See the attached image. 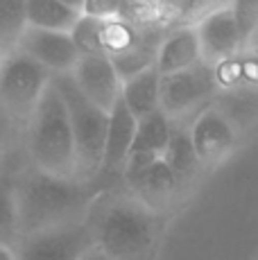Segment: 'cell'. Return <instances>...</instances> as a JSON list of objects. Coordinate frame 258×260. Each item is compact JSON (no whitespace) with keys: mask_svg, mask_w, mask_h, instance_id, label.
Listing matches in <instances>:
<instances>
[{"mask_svg":"<svg viewBox=\"0 0 258 260\" xmlns=\"http://www.w3.org/2000/svg\"><path fill=\"white\" fill-rule=\"evenodd\" d=\"M27 149L37 170L54 177L77 179V149L68 109L50 82L27 120Z\"/></svg>","mask_w":258,"mask_h":260,"instance_id":"3957f363","label":"cell"},{"mask_svg":"<svg viewBox=\"0 0 258 260\" xmlns=\"http://www.w3.org/2000/svg\"><path fill=\"white\" fill-rule=\"evenodd\" d=\"M188 132H190V141L197 152V158L204 166L220 163L236 147L238 141L236 129L227 122V118L213 104L197 113Z\"/></svg>","mask_w":258,"mask_h":260,"instance_id":"8fae6325","label":"cell"},{"mask_svg":"<svg viewBox=\"0 0 258 260\" xmlns=\"http://www.w3.org/2000/svg\"><path fill=\"white\" fill-rule=\"evenodd\" d=\"M14 192L23 236L86 219L84 215L91 202V183L54 177L37 168L14 186Z\"/></svg>","mask_w":258,"mask_h":260,"instance_id":"7a4b0ae2","label":"cell"},{"mask_svg":"<svg viewBox=\"0 0 258 260\" xmlns=\"http://www.w3.org/2000/svg\"><path fill=\"white\" fill-rule=\"evenodd\" d=\"M202 63V48L197 39L195 25H181L170 29L168 37L158 43L156 50V71L161 77L175 75Z\"/></svg>","mask_w":258,"mask_h":260,"instance_id":"4fadbf2b","label":"cell"},{"mask_svg":"<svg viewBox=\"0 0 258 260\" xmlns=\"http://www.w3.org/2000/svg\"><path fill=\"white\" fill-rule=\"evenodd\" d=\"M18 50L37 63H41L50 75H71L79 61V52L71 34L61 32L25 27L18 41Z\"/></svg>","mask_w":258,"mask_h":260,"instance_id":"9c48e42d","label":"cell"},{"mask_svg":"<svg viewBox=\"0 0 258 260\" xmlns=\"http://www.w3.org/2000/svg\"><path fill=\"white\" fill-rule=\"evenodd\" d=\"M161 158L177 174L179 181H188L202 166L200 158H197L195 147H192L190 132L186 127H172V136L168 141V147Z\"/></svg>","mask_w":258,"mask_h":260,"instance_id":"d6986e66","label":"cell"},{"mask_svg":"<svg viewBox=\"0 0 258 260\" xmlns=\"http://www.w3.org/2000/svg\"><path fill=\"white\" fill-rule=\"evenodd\" d=\"M163 41L161 39H147L141 43L138 48L129 50L125 54H118V57H111V63L113 68H116L118 77H120V82L125 84L129 82L132 77H136V75L150 71V68L156 66V50H158V43Z\"/></svg>","mask_w":258,"mask_h":260,"instance_id":"44dd1931","label":"cell"},{"mask_svg":"<svg viewBox=\"0 0 258 260\" xmlns=\"http://www.w3.org/2000/svg\"><path fill=\"white\" fill-rule=\"evenodd\" d=\"M172 136V122L163 116L161 111L150 113V116L136 120V134H134V145L132 154H154V156H163L168 147V141Z\"/></svg>","mask_w":258,"mask_h":260,"instance_id":"ac0fdd59","label":"cell"},{"mask_svg":"<svg viewBox=\"0 0 258 260\" xmlns=\"http://www.w3.org/2000/svg\"><path fill=\"white\" fill-rule=\"evenodd\" d=\"M245 50H247V52H251V54H256V57H258V32L254 34V39H251L249 46H247ZM245 50H242V52H245Z\"/></svg>","mask_w":258,"mask_h":260,"instance_id":"f1b7e54d","label":"cell"},{"mask_svg":"<svg viewBox=\"0 0 258 260\" xmlns=\"http://www.w3.org/2000/svg\"><path fill=\"white\" fill-rule=\"evenodd\" d=\"M100 37H102V50L109 59L118 57V54H125L129 50L138 48L145 41L147 34L141 32L136 25H132L125 21L122 16L111 18V21L100 23Z\"/></svg>","mask_w":258,"mask_h":260,"instance_id":"ffe728a7","label":"cell"},{"mask_svg":"<svg viewBox=\"0 0 258 260\" xmlns=\"http://www.w3.org/2000/svg\"><path fill=\"white\" fill-rule=\"evenodd\" d=\"M0 260H16V256H14L12 249H7V247L0 244Z\"/></svg>","mask_w":258,"mask_h":260,"instance_id":"f546056e","label":"cell"},{"mask_svg":"<svg viewBox=\"0 0 258 260\" xmlns=\"http://www.w3.org/2000/svg\"><path fill=\"white\" fill-rule=\"evenodd\" d=\"M79 18H82V3H66V0H27L25 3L27 27L71 34Z\"/></svg>","mask_w":258,"mask_h":260,"instance_id":"9a60e30c","label":"cell"},{"mask_svg":"<svg viewBox=\"0 0 258 260\" xmlns=\"http://www.w3.org/2000/svg\"><path fill=\"white\" fill-rule=\"evenodd\" d=\"M233 18H236L238 32L242 39V48L249 46V41L258 32V0H240L231 5Z\"/></svg>","mask_w":258,"mask_h":260,"instance_id":"cb8c5ba5","label":"cell"},{"mask_svg":"<svg viewBox=\"0 0 258 260\" xmlns=\"http://www.w3.org/2000/svg\"><path fill=\"white\" fill-rule=\"evenodd\" d=\"M82 260H111V258H109L107 253H102L98 247H91V249H88V251L82 256Z\"/></svg>","mask_w":258,"mask_h":260,"instance_id":"83f0119b","label":"cell"},{"mask_svg":"<svg viewBox=\"0 0 258 260\" xmlns=\"http://www.w3.org/2000/svg\"><path fill=\"white\" fill-rule=\"evenodd\" d=\"M238 63H240V86H256L258 88V57L251 52L238 54Z\"/></svg>","mask_w":258,"mask_h":260,"instance_id":"484cf974","label":"cell"},{"mask_svg":"<svg viewBox=\"0 0 258 260\" xmlns=\"http://www.w3.org/2000/svg\"><path fill=\"white\" fill-rule=\"evenodd\" d=\"M52 84L61 93L63 104L68 109L73 136L77 149V179L91 183L98 181L104 156V141H107L109 113L98 109L84 98L71 75H52Z\"/></svg>","mask_w":258,"mask_h":260,"instance_id":"277c9868","label":"cell"},{"mask_svg":"<svg viewBox=\"0 0 258 260\" xmlns=\"http://www.w3.org/2000/svg\"><path fill=\"white\" fill-rule=\"evenodd\" d=\"M91 247L95 244L88 219H79L23 236L14 256L16 260H82Z\"/></svg>","mask_w":258,"mask_h":260,"instance_id":"8992f818","label":"cell"},{"mask_svg":"<svg viewBox=\"0 0 258 260\" xmlns=\"http://www.w3.org/2000/svg\"><path fill=\"white\" fill-rule=\"evenodd\" d=\"M132 188V194L136 199H141L147 208L152 211H161L172 197H175L177 188H179V179L177 174L168 168V163L163 158L154 161L145 172H141L136 179L127 181Z\"/></svg>","mask_w":258,"mask_h":260,"instance_id":"5bb4252c","label":"cell"},{"mask_svg":"<svg viewBox=\"0 0 258 260\" xmlns=\"http://www.w3.org/2000/svg\"><path fill=\"white\" fill-rule=\"evenodd\" d=\"M152 260H154V258H152Z\"/></svg>","mask_w":258,"mask_h":260,"instance_id":"1f68e13d","label":"cell"},{"mask_svg":"<svg viewBox=\"0 0 258 260\" xmlns=\"http://www.w3.org/2000/svg\"><path fill=\"white\" fill-rule=\"evenodd\" d=\"M86 219L93 244L111 260H152L158 219L134 194L104 197Z\"/></svg>","mask_w":258,"mask_h":260,"instance_id":"6da1fadb","label":"cell"},{"mask_svg":"<svg viewBox=\"0 0 258 260\" xmlns=\"http://www.w3.org/2000/svg\"><path fill=\"white\" fill-rule=\"evenodd\" d=\"M50 82L52 75L16 48L0 66V107L14 120H29Z\"/></svg>","mask_w":258,"mask_h":260,"instance_id":"5b68a950","label":"cell"},{"mask_svg":"<svg viewBox=\"0 0 258 260\" xmlns=\"http://www.w3.org/2000/svg\"><path fill=\"white\" fill-rule=\"evenodd\" d=\"M134 134H136V118L129 113L125 104L118 102L113 107V111L109 113L100 177H122L125 166L129 161V154H132Z\"/></svg>","mask_w":258,"mask_h":260,"instance_id":"7c38bea8","label":"cell"},{"mask_svg":"<svg viewBox=\"0 0 258 260\" xmlns=\"http://www.w3.org/2000/svg\"><path fill=\"white\" fill-rule=\"evenodd\" d=\"M12 124H14V118L0 107V156H3L5 147H7L9 136H12Z\"/></svg>","mask_w":258,"mask_h":260,"instance_id":"4316f807","label":"cell"},{"mask_svg":"<svg viewBox=\"0 0 258 260\" xmlns=\"http://www.w3.org/2000/svg\"><path fill=\"white\" fill-rule=\"evenodd\" d=\"M82 14L104 23L120 16L122 3H116V0H86V3H82Z\"/></svg>","mask_w":258,"mask_h":260,"instance_id":"d4e9b609","label":"cell"},{"mask_svg":"<svg viewBox=\"0 0 258 260\" xmlns=\"http://www.w3.org/2000/svg\"><path fill=\"white\" fill-rule=\"evenodd\" d=\"M71 39L75 43L79 57H107L102 50V37H100V21L91 16H84L73 27Z\"/></svg>","mask_w":258,"mask_h":260,"instance_id":"603a6c76","label":"cell"},{"mask_svg":"<svg viewBox=\"0 0 258 260\" xmlns=\"http://www.w3.org/2000/svg\"><path fill=\"white\" fill-rule=\"evenodd\" d=\"M21 217H18V204L14 186L0 183V244L7 249H16L21 242Z\"/></svg>","mask_w":258,"mask_h":260,"instance_id":"7402d4cb","label":"cell"},{"mask_svg":"<svg viewBox=\"0 0 258 260\" xmlns=\"http://www.w3.org/2000/svg\"><path fill=\"white\" fill-rule=\"evenodd\" d=\"M215 95L217 84L213 66L202 61L188 71L161 77V113L172 122L197 111Z\"/></svg>","mask_w":258,"mask_h":260,"instance_id":"52a82bcc","label":"cell"},{"mask_svg":"<svg viewBox=\"0 0 258 260\" xmlns=\"http://www.w3.org/2000/svg\"><path fill=\"white\" fill-rule=\"evenodd\" d=\"M71 77L75 79L84 98L104 113H111L113 107L120 102L122 82L109 57H79Z\"/></svg>","mask_w":258,"mask_h":260,"instance_id":"30bf717a","label":"cell"},{"mask_svg":"<svg viewBox=\"0 0 258 260\" xmlns=\"http://www.w3.org/2000/svg\"><path fill=\"white\" fill-rule=\"evenodd\" d=\"M197 39L202 48V61L208 66L222 63L242 52V39L233 18L231 5H217L202 21L195 23Z\"/></svg>","mask_w":258,"mask_h":260,"instance_id":"ba28073f","label":"cell"},{"mask_svg":"<svg viewBox=\"0 0 258 260\" xmlns=\"http://www.w3.org/2000/svg\"><path fill=\"white\" fill-rule=\"evenodd\" d=\"M5 57H7V54L3 52V50H0V66H3V61H5Z\"/></svg>","mask_w":258,"mask_h":260,"instance_id":"4dcf8cb0","label":"cell"},{"mask_svg":"<svg viewBox=\"0 0 258 260\" xmlns=\"http://www.w3.org/2000/svg\"><path fill=\"white\" fill-rule=\"evenodd\" d=\"M120 102L136 120L161 111V75L156 66L122 84Z\"/></svg>","mask_w":258,"mask_h":260,"instance_id":"e0dca14e","label":"cell"},{"mask_svg":"<svg viewBox=\"0 0 258 260\" xmlns=\"http://www.w3.org/2000/svg\"><path fill=\"white\" fill-rule=\"evenodd\" d=\"M213 107L227 118V122L236 129V134L258 127L256 86H233L227 91H217V95L213 98Z\"/></svg>","mask_w":258,"mask_h":260,"instance_id":"2e32d148","label":"cell"}]
</instances>
